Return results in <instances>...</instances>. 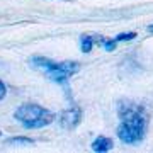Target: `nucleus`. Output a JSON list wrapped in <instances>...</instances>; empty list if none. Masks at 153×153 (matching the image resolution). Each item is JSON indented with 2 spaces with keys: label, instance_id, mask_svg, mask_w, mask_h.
Segmentation results:
<instances>
[{
  "label": "nucleus",
  "instance_id": "obj_7",
  "mask_svg": "<svg viewBox=\"0 0 153 153\" xmlns=\"http://www.w3.org/2000/svg\"><path fill=\"white\" fill-rule=\"evenodd\" d=\"M7 145H14V146H17V145H24V146H27V145H34V140L33 138H27V136H12L7 140Z\"/></svg>",
  "mask_w": 153,
  "mask_h": 153
},
{
  "label": "nucleus",
  "instance_id": "obj_6",
  "mask_svg": "<svg viewBox=\"0 0 153 153\" xmlns=\"http://www.w3.org/2000/svg\"><path fill=\"white\" fill-rule=\"evenodd\" d=\"M99 38L100 36H82L80 38V49H82L83 53H90L92 48L97 44Z\"/></svg>",
  "mask_w": 153,
  "mask_h": 153
},
{
  "label": "nucleus",
  "instance_id": "obj_11",
  "mask_svg": "<svg viewBox=\"0 0 153 153\" xmlns=\"http://www.w3.org/2000/svg\"><path fill=\"white\" fill-rule=\"evenodd\" d=\"M148 33H152V34H153V24H152V26H148Z\"/></svg>",
  "mask_w": 153,
  "mask_h": 153
},
{
  "label": "nucleus",
  "instance_id": "obj_4",
  "mask_svg": "<svg viewBox=\"0 0 153 153\" xmlns=\"http://www.w3.org/2000/svg\"><path fill=\"white\" fill-rule=\"evenodd\" d=\"M82 116H83L82 114V109H80L75 102H71L70 107H68V109H65L60 114L58 123H60V126L63 128V129L71 131V129H75L76 126L82 123Z\"/></svg>",
  "mask_w": 153,
  "mask_h": 153
},
{
  "label": "nucleus",
  "instance_id": "obj_3",
  "mask_svg": "<svg viewBox=\"0 0 153 153\" xmlns=\"http://www.w3.org/2000/svg\"><path fill=\"white\" fill-rule=\"evenodd\" d=\"M31 63L38 70L43 71L51 82L60 83V85H66L70 76L80 71L78 61H53L46 56H33Z\"/></svg>",
  "mask_w": 153,
  "mask_h": 153
},
{
  "label": "nucleus",
  "instance_id": "obj_9",
  "mask_svg": "<svg viewBox=\"0 0 153 153\" xmlns=\"http://www.w3.org/2000/svg\"><path fill=\"white\" fill-rule=\"evenodd\" d=\"M136 38V33H121L116 36V41L117 43H128V41H133V39Z\"/></svg>",
  "mask_w": 153,
  "mask_h": 153
},
{
  "label": "nucleus",
  "instance_id": "obj_10",
  "mask_svg": "<svg viewBox=\"0 0 153 153\" xmlns=\"http://www.w3.org/2000/svg\"><path fill=\"white\" fill-rule=\"evenodd\" d=\"M7 95V85L4 83V80H0V100H4Z\"/></svg>",
  "mask_w": 153,
  "mask_h": 153
},
{
  "label": "nucleus",
  "instance_id": "obj_2",
  "mask_svg": "<svg viewBox=\"0 0 153 153\" xmlns=\"http://www.w3.org/2000/svg\"><path fill=\"white\" fill-rule=\"evenodd\" d=\"M14 119L24 129H43L55 123L56 116L55 112H51L43 105L34 104V102H26L14 111Z\"/></svg>",
  "mask_w": 153,
  "mask_h": 153
},
{
  "label": "nucleus",
  "instance_id": "obj_1",
  "mask_svg": "<svg viewBox=\"0 0 153 153\" xmlns=\"http://www.w3.org/2000/svg\"><path fill=\"white\" fill-rule=\"evenodd\" d=\"M117 116H119V126H117V138L124 145H136L145 140L148 129V114L145 107L123 100L117 105Z\"/></svg>",
  "mask_w": 153,
  "mask_h": 153
},
{
  "label": "nucleus",
  "instance_id": "obj_12",
  "mask_svg": "<svg viewBox=\"0 0 153 153\" xmlns=\"http://www.w3.org/2000/svg\"><path fill=\"white\" fill-rule=\"evenodd\" d=\"M0 136H2V131H0Z\"/></svg>",
  "mask_w": 153,
  "mask_h": 153
},
{
  "label": "nucleus",
  "instance_id": "obj_8",
  "mask_svg": "<svg viewBox=\"0 0 153 153\" xmlns=\"http://www.w3.org/2000/svg\"><path fill=\"white\" fill-rule=\"evenodd\" d=\"M99 46H100V48H104L105 51H116V46H117V41H116V39H107V38H102V36H100V39H99Z\"/></svg>",
  "mask_w": 153,
  "mask_h": 153
},
{
  "label": "nucleus",
  "instance_id": "obj_5",
  "mask_svg": "<svg viewBox=\"0 0 153 153\" xmlns=\"http://www.w3.org/2000/svg\"><path fill=\"white\" fill-rule=\"evenodd\" d=\"M112 146H114V143H112V140H111V138H107V136H97L92 141V145H90L92 152H95V153L111 152V150H112Z\"/></svg>",
  "mask_w": 153,
  "mask_h": 153
}]
</instances>
